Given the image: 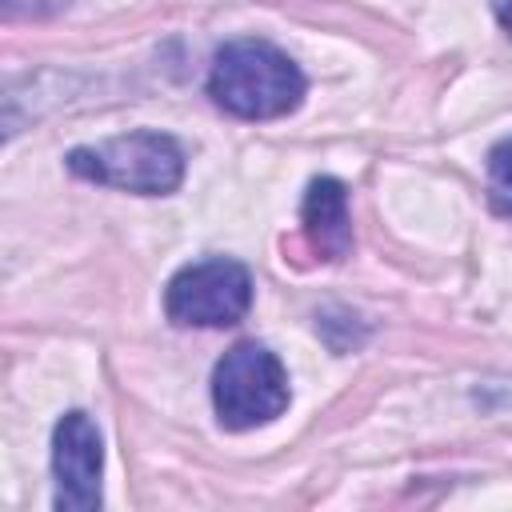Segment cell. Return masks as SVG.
I'll return each mask as SVG.
<instances>
[{
	"label": "cell",
	"instance_id": "6",
	"mask_svg": "<svg viewBox=\"0 0 512 512\" xmlns=\"http://www.w3.org/2000/svg\"><path fill=\"white\" fill-rule=\"evenodd\" d=\"M300 224L320 260H344L352 252V216H348L344 184L332 176H316L304 192Z\"/></svg>",
	"mask_w": 512,
	"mask_h": 512
},
{
	"label": "cell",
	"instance_id": "7",
	"mask_svg": "<svg viewBox=\"0 0 512 512\" xmlns=\"http://www.w3.org/2000/svg\"><path fill=\"white\" fill-rule=\"evenodd\" d=\"M488 200L500 216H512V136L488 152Z\"/></svg>",
	"mask_w": 512,
	"mask_h": 512
},
{
	"label": "cell",
	"instance_id": "8",
	"mask_svg": "<svg viewBox=\"0 0 512 512\" xmlns=\"http://www.w3.org/2000/svg\"><path fill=\"white\" fill-rule=\"evenodd\" d=\"M68 0H4V12L8 16H52L60 12Z\"/></svg>",
	"mask_w": 512,
	"mask_h": 512
},
{
	"label": "cell",
	"instance_id": "3",
	"mask_svg": "<svg viewBox=\"0 0 512 512\" xmlns=\"http://www.w3.org/2000/svg\"><path fill=\"white\" fill-rule=\"evenodd\" d=\"M212 404L224 428H256L288 408L284 364L256 340L232 344L212 372Z\"/></svg>",
	"mask_w": 512,
	"mask_h": 512
},
{
	"label": "cell",
	"instance_id": "2",
	"mask_svg": "<svg viewBox=\"0 0 512 512\" xmlns=\"http://www.w3.org/2000/svg\"><path fill=\"white\" fill-rule=\"evenodd\" d=\"M68 172L136 196H168L184 180V152L164 132H128L68 152Z\"/></svg>",
	"mask_w": 512,
	"mask_h": 512
},
{
	"label": "cell",
	"instance_id": "5",
	"mask_svg": "<svg viewBox=\"0 0 512 512\" xmlns=\"http://www.w3.org/2000/svg\"><path fill=\"white\" fill-rule=\"evenodd\" d=\"M100 468L104 448L100 432L84 412L60 416L52 432V476H56V508L60 512H92L100 508Z\"/></svg>",
	"mask_w": 512,
	"mask_h": 512
},
{
	"label": "cell",
	"instance_id": "1",
	"mask_svg": "<svg viewBox=\"0 0 512 512\" xmlns=\"http://www.w3.org/2000/svg\"><path fill=\"white\" fill-rule=\"evenodd\" d=\"M208 96L240 120H272L304 100V72L268 40H228L208 72Z\"/></svg>",
	"mask_w": 512,
	"mask_h": 512
},
{
	"label": "cell",
	"instance_id": "4",
	"mask_svg": "<svg viewBox=\"0 0 512 512\" xmlns=\"http://www.w3.org/2000/svg\"><path fill=\"white\" fill-rule=\"evenodd\" d=\"M252 304V276L236 260H200L168 280L164 312L180 328H228Z\"/></svg>",
	"mask_w": 512,
	"mask_h": 512
},
{
	"label": "cell",
	"instance_id": "9",
	"mask_svg": "<svg viewBox=\"0 0 512 512\" xmlns=\"http://www.w3.org/2000/svg\"><path fill=\"white\" fill-rule=\"evenodd\" d=\"M496 20H500L504 32L512 36V0H496Z\"/></svg>",
	"mask_w": 512,
	"mask_h": 512
}]
</instances>
